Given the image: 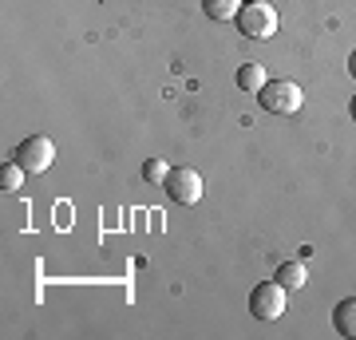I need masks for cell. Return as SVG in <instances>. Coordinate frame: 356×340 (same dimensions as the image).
Segmentation results:
<instances>
[{
	"instance_id": "cell-1",
	"label": "cell",
	"mask_w": 356,
	"mask_h": 340,
	"mask_svg": "<svg viewBox=\"0 0 356 340\" xmlns=\"http://www.w3.org/2000/svg\"><path fill=\"white\" fill-rule=\"evenodd\" d=\"M234 24H238V32L250 36V40H269L277 32V8L266 4V0H245L242 13L234 16Z\"/></svg>"
},
{
	"instance_id": "cell-2",
	"label": "cell",
	"mask_w": 356,
	"mask_h": 340,
	"mask_svg": "<svg viewBox=\"0 0 356 340\" xmlns=\"http://www.w3.org/2000/svg\"><path fill=\"white\" fill-rule=\"evenodd\" d=\"M257 99H261V107L269 115H293V111H301L305 91L297 88L293 79H266V88L257 91Z\"/></svg>"
},
{
	"instance_id": "cell-3",
	"label": "cell",
	"mask_w": 356,
	"mask_h": 340,
	"mask_svg": "<svg viewBox=\"0 0 356 340\" xmlns=\"http://www.w3.org/2000/svg\"><path fill=\"white\" fill-rule=\"evenodd\" d=\"M13 159L24 166L28 175H44V170L56 163V143H51L48 135H28V139L16 147Z\"/></svg>"
},
{
	"instance_id": "cell-4",
	"label": "cell",
	"mask_w": 356,
	"mask_h": 340,
	"mask_svg": "<svg viewBox=\"0 0 356 340\" xmlns=\"http://www.w3.org/2000/svg\"><path fill=\"white\" fill-rule=\"evenodd\" d=\"M163 186H166V198L178 202V206H194L202 198V175L194 166H170Z\"/></svg>"
},
{
	"instance_id": "cell-5",
	"label": "cell",
	"mask_w": 356,
	"mask_h": 340,
	"mask_svg": "<svg viewBox=\"0 0 356 340\" xmlns=\"http://www.w3.org/2000/svg\"><path fill=\"white\" fill-rule=\"evenodd\" d=\"M285 285H277V281H261V285H254V293H250V316H257V321H277V316H285Z\"/></svg>"
},
{
	"instance_id": "cell-6",
	"label": "cell",
	"mask_w": 356,
	"mask_h": 340,
	"mask_svg": "<svg viewBox=\"0 0 356 340\" xmlns=\"http://www.w3.org/2000/svg\"><path fill=\"white\" fill-rule=\"evenodd\" d=\"M332 325H337L341 337L356 340V297H344V301L332 309Z\"/></svg>"
},
{
	"instance_id": "cell-7",
	"label": "cell",
	"mask_w": 356,
	"mask_h": 340,
	"mask_svg": "<svg viewBox=\"0 0 356 340\" xmlns=\"http://www.w3.org/2000/svg\"><path fill=\"white\" fill-rule=\"evenodd\" d=\"M245 0H202V13L210 16V20H218V24H229L234 16L242 13Z\"/></svg>"
},
{
	"instance_id": "cell-8",
	"label": "cell",
	"mask_w": 356,
	"mask_h": 340,
	"mask_svg": "<svg viewBox=\"0 0 356 340\" xmlns=\"http://www.w3.org/2000/svg\"><path fill=\"white\" fill-rule=\"evenodd\" d=\"M238 88L257 95V91L266 88V67H261V63H242V67H238Z\"/></svg>"
},
{
	"instance_id": "cell-9",
	"label": "cell",
	"mask_w": 356,
	"mask_h": 340,
	"mask_svg": "<svg viewBox=\"0 0 356 340\" xmlns=\"http://www.w3.org/2000/svg\"><path fill=\"white\" fill-rule=\"evenodd\" d=\"M277 285H285V289H301L309 281V273H305V265L301 261H285V265H277Z\"/></svg>"
},
{
	"instance_id": "cell-10",
	"label": "cell",
	"mask_w": 356,
	"mask_h": 340,
	"mask_svg": "<svg viewBox=\"0 0 356 340\" xmlns=\"http://www.w3.org/2000/svg\"><path fill=\"white\" fill-rule=\"evenodd\" d=\"M24 175H28V170L13 159V163L0 170V186H4V190H20V186H24Z\"/></svg>"
},
{
	"instance_id": "cell-11",
	"label": "cell",
	"mask_w": 356,
	"mask_h": 340,
	"mask_svg": "<svg viewBox=\"0 0 356 340\" xmlns=\"http://www.w3.org/2000/svg\"><path fill=\"white\" fill-rule=\"evenodd\" d=\"M166 175H170V166H166V159H147V166H143V178L151 182V186H163Z\"/></svg>"
},
{
	"instance_id": "cell-12",
	"label": "cell",
	"mask_w": 356,
	"mask_h": 340,
	"mask_svg": "<svg viewBox=\"0 0 356 340\" xmlns=\"http://www.w3.org/2000/svg\"><path fill=\"white\" fill-rule=\"evenodd\" d=\"M348 72H353V79H356V51L348 56Z\"/></svg>"
},
{
	"instance_id": "cell-13",
	"label": "cell",
	"mask_w": 356,
	"mask_h": 340,
	"mask_svg": "<svg viewBox=\"0 0 356 340\" xmlns=\"http://www.w3.org/2000/svg\"><path fill=\"white\" fill-rule=\"evenodd\" d=\"M348 111H353V119H356V95H353V103H348Z\"/></svg>"
}]
</instances>
